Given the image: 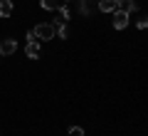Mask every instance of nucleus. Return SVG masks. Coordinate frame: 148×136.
<instances>
[{
	"mask_svg": "<svg viewBox=\"0 0 148 136\" xmlns=\"http://www.w3.org/2000/svg\"><path fill=\"white\" fill-rule=\"evenodd\" d=\"M32 32H35V37H37L40 42L54 40V35H57V32H54V25H52V22H40V25L32 27Z\"/></svg>",
	"mask_w": 148,
	"mask_h": 136,
	"instance_id": "obj_1",
	"label": "nucleus"
},
{
	"mask_svg": "<svg viewBox=\"0 0 148 136\" xmlns=\"http://www.w3.org/2000/svg\"><path fill=\"white\" fill-rule=\"evenodd\" d=\"M25 55L27 59H40V40L35 37V32H27V42H25Z\"/></svg>",
	"mask_w": 148,
	"mask_h": 136,
	"instance_id": "obj_2",
	"label": "nucleus"
},
{
	"mask_svg": "<svg viewBox=\"0 0 148 136\" xmlns=\"http://www.w3.org/2000/svg\"><path fill=\"white\" fill-rule=\"evenodd\" d=\"M17 52V42L12 37H5V40H0V55L3 57H10V55Z\"/></svg>",
	"mask_w": 148,
	"mask_h": 136,
	"instance_id": "obj_3",
	"label": "nucleus"
},
{
	"mask_svg": "<svg viewBox=\"0 0 148 136\" xmlns=\"http://www.w3.org/2000/svg\"><path fill=\"white\" fill-rule=\"evenodd\" d=\"M111 25L116 27V30H126V25H128V12L114 10V20H111Z\"/></svg>",
	"mask_w": 148,
	"mask_h": 136,
	"instance_id": "obj_4",
	"label": "nucleus"
},
{
	"mask_svg": "<svg viewBox=\"0 0 148 136\" xmlns=\"http://www.w3.org/2000/svg\"><path fill=\"white\" fill-rule=\"evenodd\" d=\"M116 10H123V12H136L138 5H136V0H116Z\"/></svg>",
	"mask_w": 148,
	"mask_h": 136,
	"instance_id": "obj_5",
	"label": "nucleus"
},
{
	"mask_svg": "<svg viewBox=\"0 0 148 136\" xmlns=\"http://www.w3.org/2000/svg\"><path fill=\"white\" fill-rule=\"evenodd\" d=\"M96 8L101 12H114L116 10V0H96Z\"/></svg>",
	"mask_w": 148,
	"mask_h": 136,
	"instance_id": "obj_6",
	"label": "nucleus"
},
{
	"mask_svg": "<svg viewBox=\"0 0 148 136\" xmlns=\"http://www.w3.org/2000/svg\"><path fill=\"white\" fill-rule=\"evenodd\" d=\"M12 15V0H0V17Z\"/></svg>",
	"mask_w": 148,
	"mask_h": 136,
	"instance_id": "obj_7",
	"label": "nucleus"
},
{
	"mask_svg": "<svg viewBox=\"0 0 148 136\" xmlns=\"http://www.w3.org/2000/svg\"><path fill=\"white\" fill-rule=\"evenodd\" d=\"M62 5V0H40V8L42 10H57Z\"/></svg>",
	"mask_w": 148,
	"mask_h": 136,
	"instance_id": "obj_8",
	"label": "nucleus"
},
{
	"mask_svg": "<svg viewBox=\"0 0 148 136\" xmlns=\"http://www.w3.org/2000/svg\"><path fill=\"white\" fill-rule=\"evenodd\" d=\"M57 12H59V20H69V17H72V12H69V8H67V5H59V8H57Z\"/></svg>",
	"mask_w": 148,
	"mask_h": 136,
	"instance_id": "obj_9",
	"label": "nucleus"
},
{
	"mask_svg": "<svg viewBox=\"0 0 148 136\" xmlns=\"http://www.w3.org/2000/svg\"><path fill=\"white\" fill-rule=\"evenodd\" d=\"M136 27H138V30H146V27H148V15H141V17H138V20H136Z\"/></svg>",
	"mask_w": 148,
	"mask_h": 136,
	"instance_id": "obj_10",
	"label": "nucleus"
},
{
	"mask_svg": "<svg viewBox=\"0 0 148 136\" xmlns=\"http://www.w3.org/2000/svg\"><path fill=\"white\" fill-rule=\"evenodd\" d=\"M79 12H82V15H89V12H91L89 0H82V3H79Z\"/></svg>",
	"mask_w": 148,
	"mask_h": 136,
	"instance_id": "obj_11",
	"label": "nucleus"
},
{
	"mask_svg": "<svg viewBox=\"0 0 148 136\" xmlns=\"http://www.w3.org/2000/svg\"><path fill=\"white\" fill-rule=\"evenodd\" d=\"M69 136H84V129L82 126H72L69 129Z\"/></svg>",
	"mask_w": 148,
	"mask_h": 136,
	"instance_id": "obj_12",
	"label": "nucleus"
},
{
	"mask_svg": "<svg viewBox=\"0 0 148 136\" xmlns=\"http://www.w3.org/2000/svg\"><path fill=\"white\" fill-rule=\"evenodd\" d=\"M0 59H3V55H0Z\"/></svg>",
	"mask_w": 148,
	"mask_h": 136,
	"instance_id": "obj_13",
	"label": "nucleus"
},
{
	"mask_svg": "<svg viewBox=\"0 0 148 136\" xmlns=\"http://www.w3.org/2000/svg\"><path fill=\"white\" fill-rule=\"evenodd\" d=\"M64 3H67V0H64Z\"/></svg>",
	"mask_w": 148,
	"mask_h": 136,
	"instance_id": "obj_14",
	"label": "nucleus"
}]
</instances>
